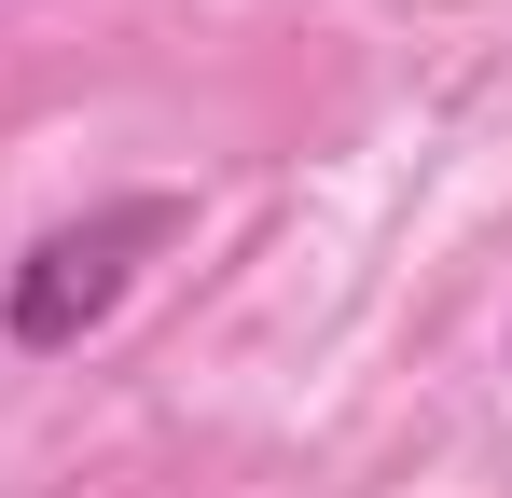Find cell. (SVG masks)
<instances>
[{
	"instance_id": "obj_1",
	"label": "cell",
	"mask_w": 512,
	"mask_h": 498,
	"mask_svg": "<svg viewBox=\"0 0 512 498\" xmlns=\"http://www.w3.org/2000/svg\"><path fill=\"white\" fill-rule=\"evenodd\" d=\"M180 236V194H125V208H97V222H56V236L14 263V291H0V332L28 346V360H56V346H84L111 305H125V277Z\"/></svg>"
}]
</instances>
